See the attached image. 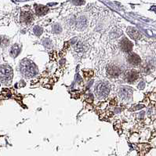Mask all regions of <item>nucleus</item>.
<instances>
[{"mask_svg": "<svg viewBox=\"0 0 156 156\" xmlns=\"http://www.w3.org/2000/svg\"><path fill=\"white\" fill-rule=\"evenodd\" d=\"M55 26L57 27V28H54V31H55V32H57V33H59V32H61V27L60 25H58V24H55Z\"/></svg>", "mask_w": 156, "mask_h": 156, "instance_id": "15", "label": "nucleus"}, {"mask_svg": "<svg viewBox=\"0 0 156 156\" xmlns=\"http://www.w3.org/2000/svg\"><path fill=\"white\" fill-rule=\"evenodd\" d=\"M20 49H21V46L19 44L13 45L11 47V49H10V52H9L10 56L13 57H17L19 55V53H20V50H21Z\"/></svg>", "mask_w": 156, "mask_h": 156, "instance_id": "12", "label": "nucleus"}, {"mask_svg": "<svg viewBox=\"0 0 156 156\" xmlns=\"http://www.w3.org/2000/svg\"><path fill=\"white\" fill-rule=\"evenodd\" d=\"M87 26V18L83 16L79 17L76 20V28L79 30L84 29Z\"/></svg>", "mask_w": 156, "mask_h": 156, "instance_id": "10", "label": "nucleus"}, {"mask_svg": "<svg viewBox=\"0 0 156 156\" xmlns=\"http://www.w3.org/2000/svg\"><path fill=\"white\" fill-rule=\"evenodd\" d=\"M34 16L33 14L29 11H24L20 14V20L21 22L24 24H30L33 21Z\"/></svg>", "mask_w": 156, "mask_h": 156, "instance_id": "8", "label": "nucleus"}, {"mask_svg": "<svg viewBox=\"0 0 156 156\" xmlns=\"http://www.w3.org/2000/svg\"><path fill=\"white\" fill-rule=\"evenodd\" d=\"M133 90L128 87H123L119 91V96L122 100H129L131 97Z\"/></svg>", "mask_w": 156, "mask_h": 156, "instance_id": "6", "label": "nucleus"}, {"mask_svg": "<svg viewBox=\"0 0 156 156\" xmlns=\"http://www.w3.org/2000/svg\"><path fill=\"white\" fill-rule=\"evenodd\" d=\"M139 78V73L136 70H129L126 72L125 79L128 83H134Z\"/></svg>", "mask_w": 156, "mask_h": 156, "instance_id": "5", "label": "nucleus"}, {"mask_svg": "<svg viewBox=\"0 0 156 156\" xmlns=\"http://www.w3.org/2000/svg\"><path fill=\"white\" fill-rule=\"evenodd\" d=\"M126 31L127 33H128V35H129L132 39L137 40V39H139L140 38V34L139 32H138L137 30L135 29V28L129 27V28H127Z\"/></svg>", "mask_w": 156, "mask_h": 156, "instance_id": "11", "label": "nucleus"}, {"mask_svg": "<svg viewBox=\"0 0 156 156\" xmlns=\"http://www.w3.org/2000/svg\"><path fill=\"white\" fill-rule=\"evenodd\" d=\"M20 71L26 78H32L39 73V70L37 68L36 65L28 59H24L20 62Z\"/></svg>", "mask_w": 156, "mask_h": 156, "instance_id": "1", "label": "nucleus"}, {"mask_svg": "<svg viewBox=\"0 0 156 156\" xmlns=\"http://www.w3.org/2000/svg\"><path fill=\"white\" fill-rule=\"evenodd\" d=\"M111 90V86L108 82H101L98 83L97 86L94 89V92H95L96 96L100 99H103V98H107L108 96L109 93Z\"/></svg>", "mask_w": 156, "mask_h": 156, "instance_id": "2", "label": "nucleus"}, {"mask_svg": "<svg viewBox=\"0 0 156 156\" xmlns=\"http://www.w3.org/2000/svg\"><path fill=\"white\" fill-rule=\"evenodd\" d=\"M34 33L37 35V36H39L41 35V34L42 33V29L39 27V26H35V28H34Z\"/></svg>", "mask_w": 156, "mask_h": 156, "instance_id": "14", "label": "nucleus"}, {"mask_svg": "<svg viewBox=\"0 0 156 156\" xmlns=\"http://www.w3.org/2000/svg\"><path fill=\"white\" fill-rule=\"evenodd\" d=\"M107 73L112 78L119 77L122 73V70L119 67L116 65H109L107 68Z\"/></svg>", "mask_w": 156, "mask_h": 156, "instance_id": "4", "label": "nucleus"}, {"mask_svg": "<svg viewBox=\"0 0 156 156\" xmlns=\"http://www.w3.org/2000/svg\"><path fill=\"white\" fill-rule=\"evenodd\" d=\"M48 10H49V9H48L47 6H45L43 5H37L35 6V12L39 16L46 14L48 12Z\"/></svg>", "mask_w": 156, "mask_h": 156, "instance_id": "13", "label": "nucleus"}, {"mask_svg": "<svg viewBox=\"0 0 156 156\" xmlns=\"http://www.w3.org/2000/svg\"><path fill=\"white\" fill-rule=\"evenodd\" d=\"M121 50L124 52H130L133 49V43L126 38L122 39L119 43Z\"/></svg>", "mask_w": 156, "mask_h": 156, "instance_id": "7", "label": "nucleus"}, {"mask_svg": "<svg viewBox=\"0 0 156 156\" xmlns=\"http://www.w3.org/2000/svg\"><path fill=\"white\" fill-rule=\"evenodd\" d=\"M13 79V70L11 67L7 64L0 66V81L2 83L7 84L10 83Z\"/></svg>", "mask_w": 156, "mask_h": 156, "instance_id": "3", "label": "nucleus"}, {"mask_svg": "<svg viewBox=\"0 0 156 156\" xmlns=\"http://www.w3.org/2000/svg\"><path fill=\"white\" fill-rule=\"evenodd\" d=\"M127 61H128L129 64H132L133 66H137L140 64L141 61H140L139 56L135 54V53H131L127 57Z\"/></svg>", "mask_w": 156, "mask_h": 156, "instance_id": "9", "label": "nucleus"}]
</instances>
